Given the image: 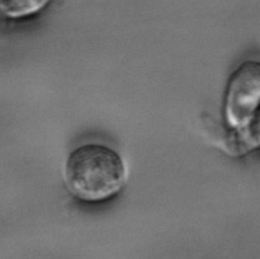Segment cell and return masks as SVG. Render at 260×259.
I'll return each mask as SVG.
<instances>
[{"label": "cell", "instance_id": "6da1fadb", "mask_svg": "<svg viewBox=\"0 0 260 259\" xmlns=\"http://www.w3.org/2000/svg\"><path fill=\"white\" fill-rule=\"evenodd\" d=\"M123 159L111 147L83 144L70 152L64 167V184L74 198L102 202L117 195L125 185Z\"/></svg>", "mask_w": 260, "mask_h": 259}, {"label": "cell", "instance_id": "7a4b0ae2", "mask_svg": "<svg viewBox=\"0 0 260 259\" xmlns=\"http://www.w3.org/2000/svg\"><path fill=\"white\" fill-rule=\"evenodd\" d=\"M260 107V63L246 61L231 75L224 94V116L230 127L246 126Z\"/></svg>", "mask_w": 260, "mask_h": 259}, {"label": "cell", "instance_id": "3957f363", "mask_svg": "<svg viewBox=\"0 0 260 259\" xmlns=\"http://www.w3.org/2000/svg\"><path fill=\"white\" fill-rule=\"evenodd\" d=\"M48 1H0V19L19 18L32 15L44 8Z\"/></svg>", "mask_w": 260, "mask_h": 259}, {"label": "cell", "instance_id": "277c9868", "mask_svg": "<svg viewBox=\"0 0 260 259\" xmlns=\"http://www.w3.org/2000/svg\"><path fill=\"white\" fill-rule=\"evenodd\" d=\"M248 125L247 136L252 144L260 145V107L246 124Z\"/></svg>", "mask_w": 260, "mask_h": 259}]
</instances>
